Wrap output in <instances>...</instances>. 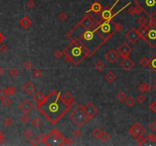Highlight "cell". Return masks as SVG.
Listing matches in <instances>:
<instances>
[{
	"instance_id": "6da1fadb",
	"label": "cell",
	"mask_w": 156,
	"mask_h": 146,
	"mask_svg": "<svg viewBox=\"0 0 156 146\" xmlns=\"http://www.w3.org/2000/svg\"><path fill=\"white\" fill-rule=\"evenodd\" d=\"M99 20L92 14L86 13V15L66 34V37L71 41L75 40L83 45L90 57L107 42L98 31Z\"/></svg>"
},
{
	"instance_id": "7a4b0ae2",
	"label": "cell",
	"mask_w": 156,
	"mask_h": 146,
	"mask_svg": "<svg viewBox=\"0 0 156 146\" xmlns=\"http://www.w3.org/2000/svg\"><path fill=\"white\" fill-rule=\"evenodd\" d=\"M71 107L61 96V92L53 90L37 104V110L51 124L55 125L70 110Z\"/></svg>"
},
{
	"instance_id": "3957f363",
	"label": "cell",
	"mask_w": 156,
	"mask_h": 146,
	"mask_svg": "<svg viewBox=\"0 0 156 146\" xmlns=\"http://www.w3.org/2000/svg\"><path fill=\"white\" fill-rule=\"evenodd\" d=\"M63 53L71 58L72 62L75 66H79L84 59L90 57L86 48L80 43L75 40L71 41L68 46L63 50Z\"/></svg>"
},
{
	"instance_id": "277c9868",
	"label": "cell",
	"mask_w": 156,
	"mask_h": 146,
	"mask_svg": "<svg viewBox=\"0 0 156 146\" xmlns=\"http://www.w3.org/2000/svg\"><path fill=\"white\" fill-rule=\"evenodd\" d=\"M98 31L107 41L116 32H117L116 29V23L113 21V19L103 21L101 18L98 26Z\"/></svg>"
},
{
	"instance_id": "5b68a950",
	"label": "cell",
	"mask_w": 156,
	"mask_h": 146,
	"mask_svg": "<svg viewBox=\"0 0 156 146\" xmlns=\"http://www.w3.org/2000/svg\"><path fill=\"white\" fill-rule=\"evenodd\" d=\"M69 118L71 120H72L79 127L84 126L91 119L88 117V116L86 114V113L84 110L83 106L79 105L69 115Z\"/></svg>"
},
{
	"instance_id": "8992f818",
	"label": "cell",
	"mask_w": 156,
	"mask_h": 146,
	"mask_svg": "<svg viewBox=\"0 0 156 146\" xmlns=\"http://www.w3.org/2000/svg\"><path fill=\"white\" fill-rule=\"evenodd\" d=\"M66 140L67 139H66L58 129H54L47 136H46L43 143L47 146L66 145Z\"/></svg>"
},
{
	"instance_id": "52a82bcc",
	"label": "cell",
	"mask_w": 156,
	"mask_h": 146,
	"mask_svg": "<svg viewBox=\"0 0 156 146\" xmlns=\"http://www.w3.org/2000/svg\"><path fill=\"white\" fill-rule=\"evenodd\" d=\"M136 5L141 7L143 12L149 18L155 16L156 14V0H136Z\"/></svg>"
},
{
	"instance_id": "ba28073f",
	"label": "cell",
	"mask_w": 156,
	"mask_h": 146,
	"mask_svg": "<svg viewBox=\"0 0 156 146\" xmlns=\"http://www.w3.org/2000/svg\"><path fill=\"white\" fill-rule=\"evenodd\" d=\"M119 1L120 0H117L116 2H115V3L111 6V7H108V6H107L105 8H104L103 10H102V11L101 12V18L103 20V21H107V20H111V19H113L118 13H120V11H122L123 9H125L127 7H128L130 4H131V2H129V3H127L126 5H124L120 10H119L117 13H113V9H114V8L117 5V4L119 2Z\"/></svg>"
},
{
	"instance_id": "9c48e42d",
	"label": "cell",
	"mask_w": 156,
	"mask_h": 146,
	"mask_svg": "<svg viewBox=\"0 0 156 146\" xmlns=\"http://www.w3.org/2000/svg\"><path fill=\"white\" fill-rule=\"evenodd\" d=\"M146 133V129L139 123H136L129 130V133L135 139L139 136H143Z\"/></svg>"
},
{
	"instance_id": "30bf717a",
	"label": "cell",
	"mask_w": 156,
	"mask_h": 146,
	"mask_svg": "<svg viewBox=\"0 0 156 146\" xmlns=\"http://www.w3.org/2000/svg\"><path fill=\"white\" fill-rule=\"evenodd\" d=\"M151 47L156 46V28L149 29L144 40Z\"/></svg>"
},
{
	"instance_id": "8fae6325",
	"label": "cell",
	"mask_w": 156,
	"mask_h": 146,
	"mask_svg": "<svg viewBox=\"0 0 156 146\" xmlns=\"http://www.w3.org/2000/svg\"><path fill=\"white\" fill-rule=\"evenodd\" d=\"M117 51L120 54V56H121L123 59H126L129 57L130 53L133 52V50L127 43H123L121 46H120L117 48Z\"/></svg>"
},
{
	"instance_id": "7c38bea8",
	"label": "cell",
	"mask_w": 156,
	"mask_h": 146,
	"mask_svg": "<svg viewBox=\"0 0 156 146\" xmlns=\"http://www.w3.org/2000/svg\"><path fill=\"white\" fill-rule=\"evenodd\" d=\"M83 108H84L85 112L86 113V114L88 116V117L91 120H92L98 113V108L91 103H88L85 106H83Z\"/></svg>"
},
{
	"instance_id": "4fadbf2b",
	"label": "cell",
	"mask_w": 156,
	"mask_h": 146,
	"mask_svg": "<svg viewBox=\"0 0 156 146\" xmlns=\"http://www.w3.org/2000/svg\"><path fill=\"white\" fill-rule=\"evenodd\" d=\"M126 38L132 43H136L141 37H140V35L138 32V30L136 28L132 27L126 34Z\"/></svg>"
},
{
	"instance_id": "5bb4252c",
	"label": "cell",
	"mask_w": 156,
	"mask_h": 146,
	"mask_svg": "<svg viewBox=\"0 0 156 146\" xmlns=\"http://www.w3.org/2000/svg\"><path fill=\"white\" fill-rule=\"evenodd\" d=\"M20 110L24 112V113H28L30 111H31L34 108V104L31 101H30L27 99H25L24 101H22L19 105Z\"/></svg>"
},
{
	"instance_id": "9a60e30c",
	"label": "cell",
	"mask_w": 156,
	"mask_h": 146,
	"mask_svg": "<svg viewBox=\"0 0 156 146\" xmlns=\"http://www.w3.org/2000/svg\"><path fill=\"white\" fill-rule=\"evenodd\" d=\"M120 57V54L118 53L117 51H116L115 50L112 49L109 52H107V53L106 54V59L108 62H110L111 63H114Z\"/></svg>"
},
{
	"instance_id": "2e32d148",
	"label": "cell",
	"mask_w": 156,
	"mask_h": 146,
	"mask_svg": "<svg viewBox=\"0 0 156 146\" xmlns=\"http://www.w3.org/2000/svg\"><path fill=\"white\" fill-rule=\"evenodd\" d=\"M102 10H103V7H102L101 4L98 2H94L92 3V5H91L90 8L88 11H86L85 13H89L91 11V12H94L97 14H101Z\"/></svg>"
},
{
	"instance_id": "e0dca14e",
	"label": "cell",
	"mask_w": 156,
	"mask_h": 146,
	"mask_svg": "<svg viewBox=\"0 0 156 146\" xmlns=\"http://www.w3.org/2000/svg\"><path fill=\"white\" fill-rule=\"evenodd\" d=\"M120 66H121L123 69H125V70H127V71H130V70H131V69L134 67L135 63H134V62H133L132 59H130L128 57V58L123 59V61L120 62Z\"/></svg>"
},
{
	"instance_id": "ac0fdd59",
	"label": "cell",
	"mask_w": 156,
	"mask_h": 146,
	"mask_svg": "<svg viewBox=\"0 0 156 146\" xmlns=\"http://www.w3.org/2000/svg\"><path fill=\"white\" fill-rule=\"evenodd\" d=\"M22 90L25 92V94H27V95H31L36 90V87L35 85L30 82H27L23 87H22Z\"/></svg>"
},
{
	"instance_id": "d6986e66",
	"label": "cell",
	"mask_w": 156,
	"mask_h": 146,
	"mask_svg": "<svg viewBox=\"0 0 156 146\" xmlns=\"http://www.w3.org/2000/svg\"><path fill=\"white\" fill-rule=\"evenodd\" d=\"M19 24L25 30L28 29L31 24H32V21L27 17V16H24V18H22V19H21V21H19Z\"/></svg>"
},
{
	"instance_id": "ffe728a7",
	"label": "cell",
	"mask_w": 156,
	"mask_h": 146,
	"mask_svg": "<svg viewBox=\"0 0 156 146\" xmlns=\"http://www.w3.org/2000/svg\"><path fill=\"white\" fill-rule=\"evenodd\" d=\"M63 98L65 99V101H66V102H68L71 106H72V105H74V104H75L74 96H73V94H72L70 91H67L66 93H65V94L63 95Z\"/></svg>"
},
{
	"instance_id": "44dd1931",
	"label": "cell",
	"mask_w": 156,
	"mask_h": 146,
	"mask_svg": "<svg viewBox=\"0 0 156 146\" xmlns=\"http://www.w3.org/2000/svg\"><path fill=\"white\" fill-rule=\"evenodd\" d=\"M137 30H138V32H139V34L140 35L141 39L144 40V38L146 37V34H148V32L149 30V27L148 24H146V25H144V26H140L139 28Z\"/></svg>"
},
{
	"instance_id": "7402d4cb",
	"label": "cell",
	"mask_w": 156,
	"mask_h": 146,
	"mask_svg": "<svg viewBox=\"0 0 156 146\" xmlns=\"http://www.w3.org/2000/svg\"><path fill=\"white\" fill-rule=\"evenodd\" d=\"M152 88V86L149 83L146 82V83H143L141 84L139 87H138V90L142 92V93H146V92H149Z\"/></svg>"
},
{
	"instance_id": "603a6c76",
	"label": "cell",
	"mask_w": 156,
	"mask_h": 146,
	"mask_svg": "<svg viewBox=\"0 0 156 146\" xmlns=\"http://www.w3.org/2000/svg\"><path fill=\"white\" fill-rule=\"evenodd\" d=\"M45 98V96L42 94V92L41 91H37V92H36V94L33 96V101H34V102H36V104H40L43 100V98Z\"/></svg>"
},
{
	"instance_id": "cb8c5ba5",
	"label": "cell",
	"mask_w": 156,
	"mask_h": 146,
	"mask_svg": "<svg viewBox=\"0 0 156 146\" xmlns=\"http://www.w3.org/2000/svg\"><path fill=\"white\" fill-rule=\"evenodd\" d=\"M105 79L109 82V83H112L116 80V75L112 72V71H109L106 75H105Z\"/></svg>"
},
{
	"instance_id": "d4e9b609",
	"label": "cell",
	"mask_w": 156,
	"mask_h": 146,
	"mask_svg": "<svg viewBox=\"0 0 156 146\" xmlns=\"http://www.w3.org/2000/svg\"><path fill=\"white\" fill-rule=\"evenodd\" d=\"M149 67L153 72H156V53L152 56V57L150 59Z\"/></svg>"
},
{
	"instance_id": "484cf974",
	"label": "cell",
	"mask_w": 156,
	"mask_h": 146,
	"mask_svg": "<svg viewBox=\"0 0 156 146\" xmlns=\"http://www.w3.org/2000/svg\"><path fill=\"white\" fill-rule=\"evenodd\" d=\"M125 104H127V106H128L130 107H133L136 104V100L132 96H130V97L127 98V99L125 101Z\"/></svg>"
},
{
	"instance_id": "4316f807",
	"label": "cell",
	"mask_w": 156,
	"mask_h": 146,
	"mask_svg": "<svg viewBox=\"0 0 156 146\" xmlns=\"http://www.w3.org/2000/svg\"><path fill=\"white\" fill-rule=\"evenodd\" d=\"M31 124L33 125V126H34L36 128H39L41 126V124H42V120H40V117H35L31 121Z\"/></svg>"
},
{
	"instance_id": "83f0119b",
	"label": "cell",
	"mask_w": 156,
	"mask_h": 146,
	"mask_svg": "<svg viewBox=\"0 0 156 146\" xmlns=\"http://www.w3.org/2000/svg\"><path fill=\"white\" fill-rule=\"evenodd\" d=\"M139 63L143 67H147V66H149L150 60H149L148 58H146V57H143V58L139 60Z\"/></svg>"
},
{
	"instance_id": "f1b7e54d",
	"label": "cell",
	"mask_w": 156,
	"mask_h": 146,
	"mask_svg": "<svg viewBox=\"0 0 156 146\" xmlns=\"http://www.w3.org/2000/svg\"><path fill=\"white\" fill-rule=\"evenodd\" d=\"M127 97L125 92L123 91H120V92L117 94V100H118L119 101H120V102H123V101H125L126 99H127Z\"/></svg>"
},
{
	"instance_id": "f546056e",
	"label": "cell",
	"mask_w": 156,
	"mask_h": 146,
	"mask_svg": "<svg viewBox=\"0 0 156 146\" xmlns=\"http://www.w3.org/2000/svg\"><path fill=\"white\" fill-rule=\"evenodd\" d=\"M95 68L98 70V71H102L104 68H105V65L102 61H98L95 62Z\"/></svg>"
},
{
	"instance_id": "4dcf8cb0",
	"label": "cell",
	"mask_w": 156,
	"mask_h": 146,
	"mask_svg": "<svg viewBox=\"0 0 156 146\" xmlns=\"http://www.w3.org/2000/svg\"><path fill=\"white\" fill-rule=\"evenodd\" d=\"M110 139H111V136H110V134H109L108 133H107V132H103L102 134H101V138H100V139H101L102 142H108V141L110 140Z\"/></svg>"
},
{
	"instance_id": "1f68e13d",
	"label": "cell",
	"mask_w": 156,
	"mask_h": 146,
	"mask_svg": "<svg viewBox=\"0 0 156 146\" xmlns=\"http://www.w3.org/2000/svg\"><path fill=\"white\" fill-rule=\"evenodd\" d=\"M102 133H103V132H102L99 128H95V129L93 130V132H92V136H93V137H95V139H100Z\"/></svg>"
},
{
	"instance_id": "d6a6232c",
	"label": "cell",
	"mask_w": 156,
	"mask_h": 146,
	"mask_svg": "<svg viewBox=\"0 0 156 146\" xmlns=\"http://www.w3.org/2000/svg\"><path fill=\"white\" fill-rule=\"evenodd\" d=\"M11 103H12V101H11V100L8 97H5L3 99H2V104L4 107H9L11 104Z\"/></svg>"
},
{
	"instance_id": "836d02e7",
	"label": "cell",
	"mask_w": 156,
	"mask_h": 146,
	"mask_svg": "<svg viewBox=\"0 0 156 146\" xmlns=\"http://www.w3.org/2000/svg\"><path fill=\"white\" fill-rule=\"evenodd\" d=\"M148 26H149V29L156 28V18L154 16L150 18V20L148 22Z\"/></svg>"
},
{
	"instance_id": "e575fe53",
	"label": "cell",
	"mask_w": 156,
	"mask_h": 146,
	"mask_svg": "<svg viewBox=\"0 0 156 146\" xmlns=\"http://www.w3.org/2000/svg\"><path fill=\"white\" fill-rule=\"evenodd\" d=\"M5 92H6L7 96H11L14 94H15L16 88L14 87H13V86H10V87H8V88L5 89Z\"/></svg>"
},
{
	"instance_id": "d590c367",
	"label": "cell",
	"mask_w": 156,
	"mask_h": 146,
	"mask_svg": "<svg viewBox=\"0 0 156 146\" xmlns=\"http://www.w3.org/2000/svg\"><path fill=\"white\" fill-rule=\"evenodd\" d=\"M136 141H137V142H138V144L139 145H143L147 141L146 138H145L143 136H137L136 138Z\"/></svg>"
},
{
	"instance_id": "8d00e7d4",
	"label": "cell",
	"mask_w": 156,
	"mask_h": 146,
	"mask_svg": "<svg viewBox=\"0 0 156 146\" xmlns=\"http://www.w3.org/2000/svg\"><path fill=\"white\" fill-rule=\"evenodd\" d=\"M29 143H30V145H33V146L38 145H39V143H40V140H39V139H38V138H36V137H32V138L30 139Z\"/></svg>"
},
{
	"instance_id": "74e56055",
	"label": "cell",
	"mask_w": 156,
	"mask_h": 146,
	"mask_svg": "<svg viewBox=\"0 0 156 146\" xmlns=\"http://www.w3.org/2000/svg\"><path fill=\"white\" fill-rule=\"evenodd\" d=\"M137 22L140 24V26H144V25H146V24H147L148 21H147V19H146L144 16H142V17H140V18L137 20Z\"/></svg>"
},
{
	"instance_id": "f35d334b",
	"label": "cell",
	"mask_w": 156,
	"mask_h": 146,
	"mask_svg": "<svg viewBox=\"0 0 156 146\" xmlns=\"http://www.w3.org/2000/svg\"><path fill=\"white\" fill-rule=\"evenodd\" d=\"M32 75H33V76H34V78H40V77L42 76L43 73H42V72H41L40 69H35L34 71H33Z\"/></svg>"
},
{
	"instance_id": "ab89813d",
	"label": "cell",
	"mask_w": 156,
	"mask_h": 146,
	"mask_svg": "<svg viewBox=\"0 0 156 146\" xmlns=\"http://www.w3.org/2000/svg\"><path fill=\"white\" fill-rule=\"evenodd\" d=\"M146 101V98L143 94H140L137 97V101L139 104H143Z\"/></svg>"
},
{
	"instance_id": "60d3db41",
	"label": "cell",
	"mask_w": 156,
	"mask_h": 146,
	"mask_svg": "<svg viewBox=\"0 0 156 146\" xmlns=\"http://www.w3.org/2000/svg\"><path fill=\"white\" fill-rule=\"evenodd\" d=\"M72 135L75 138H80L82 135V131L79 129H75L73 132H72Z\"/></svg>"
},
{
	"instance_id": "b9f144b4",
	"label": "cell",
	"mask_w": 156,
	"mask_h": 146,
	"mask_svg": "<svg viewBox=\"0 0 156 146\" xmlns=\"http://www.w3.org/2000/svg\"><path fill=\"white\" fill-rule=\"evenodd\" d=\"M24 136L26 139H30L33 137V133H32V131L30 130V129L26 130V131L24 133Z\"/></svg>"
},
{
	"instance_id": "7bdbcfd3",
	"label": "cell",
	"mask_w": 156,
	"mask_h": 146,
	"mask_svg": "<svg viewBox=\"0 0 156 146\" xmlns=\"http://www.w3.org/2000/svg\"><path fill=\"white\" fill-rule=\"evenodd\" d=\"M18 74H19V72H18V71L16 69H11L9 70V75L11 77H13V78L17 77L18 75Z\"/></svg>"
},
{
	"instance_id": "ee69618b",
	"label": "cell",
	"mask_w": 156,
	"mask_h": 146,
	"mask_svg": "<svg viewBox=\"0 0 156 146\" xmlns=\"http://www.w3.org/2000/svg\"><path fill=\"white\" fill-rule=\"evenodd\" d=\"M54 56L56 58V59H60V58H62V56L64 55V53H63V52H62L60 50H56L55 52H54Z\"/></svg>"
},
{
	"instance_id": "f6af8a7d",
	"label": "cell",
	"mask_w": 156,
	"mask_h": 146,
	"mask_svg": "<svg viewBox=\"0 0 156 146\" xmlns=\"http://www.w3.org/2000/svg\"><path fill=\"white\" fill-rule=\"evenodd\" d=\"M21 121H22L24 123H27L30 121V117H29L27 113H24V115L21 116Z\"/></svg>"
},
{
	"instance_id": "bcb514c9",
	"label": "cell",
	"mask_w": 156,
	"mask_h": 146,
	"mask_svg": "<svg viewBox=\"0 0 156 146\" xmlns=\"http://www.w3.org/2000/svg\"><path fill=\"white\" fill-rule=\"evenodd\" d=\"M127 13L131 15V16H133L136 14V8H135V6H131L130 7V8L127 10Z\"/></svg>"
},
{
	"instance_id": "7dc6e473",
	"label": "cell",
	"mask_w": 156,
	"mask_h": 146,
	"mask_svg": "<svg viewBox=\"0 0 156 146\" xmlns=\"http://www.w3.org/2000/svg\"><path fill=\"white\" fill-rule=\"evenodd\" d=\"M4 124L7 126H11L13 124V120L10 118V117H7L5 120H4Z\"/></svg>"
},
{
	"instance_id": "c3c4849f",
	"label": "cell",
	"mask_w": 156,
	"mask_h": 146,
	"mask_svg": "<svg viewBox=\"0 0 156 146\" xmlns=\"http://www.w3.org/2000/svg\"><path fill=\"white\" fill-rule=\"evenodd\" d=\"M146 139L148 141L152 142H155L156 143V136L154 134H149V136H147Z\"/></svg>"
},
{
	"instance_id": "681fc988",
	"label": "cell",
	"mask_w": 156,
	"mask_h": 146,
	"mask_svg": "<svg viewBox=\"0 0 156 146\" xmlns=\"http://www.w3.org/2000/svg\"><path fill=\"white\" fill-rule=\"evenodd\" d=\"M26 5H27V7L28 8L32 9V8H34L35 7L36 4H35V2H34L33 0H30V1H28V2H27Z\"/></svg>"
},
{
	"instance_id": "f907efd6",
	"label": "cell",
	"mask_w": 156,
	"mask_h": 146,
	"mask_svg": "<svg viewBox=\"0 0 156 146\" xmlns=\"http://www.w3.org/2000/svg\"><path fill=\"white\" fill-rule=\"evenodd\" d=\"M33 67V64L30 61H26L24 63V68L25 69H30L31 68Z\"/></svg>"
},
{
	"instance_id": "816d5d0a",
	"label": "cell",
	"mask_w": 156,
	"mask_h": 146,
	"mask_svg": "<svg viewBox=\"0 0 156 146\" xmlns=\"http://www.w3.org/2000/svg\"><path fill=\"white\" fill-rule=\"evenodd\" d=\"M149 108H150V110H151L153 113H156V101H154L150 104Z\"/></svg>"
},
{
	"instance_id": "f5cc1de1",
	"label": "cell",
	"mask_w": 156,
	"mask_h": 146,
	"mask_svg": "<svg viewBox=\"0 0 156 146\" xmlns=\"http://www.w3.org/2000/svg\"><path fill=\"white\" fill-rule=\"evenodd\" d=\"M135 8H136V15H139V14L143 11V9L141 8V7L139 6L138 5H136Z\"/></svg>"
},
{
	"instance_id": "db71d44e",
	"label": "cell",
	"mask_w": 156,
	"mask_h": 146,
	"mask_svg": "<svg viewBox=\"0 0 156 146\" xmlns=\"http://www.w3.org/2000/svg\"><path fill=\"white\" fill-rule=\"evenodd\" d=\"M67 14L65 13V12H61L60 14H59V18L61 20V21H65V20H66V18H67Z\"/></svg>"
},
{
	"instance_id": "11a10c76",
	"label": "cell",
	"mask_w": 156,
	"mask_h": 146,
	"mask_svg": "<svg viewBox=\"0 0 156 146\" xmlns=\"http://www.w3.org/2000/svg\"><path fill=\"white\" fill-rule=\"evenodd\" d=\"M149 128L151 129V130H152L153 132H156V120L152 122L149 124Z\"/></svg>"
},
{
	"instance_id": "9f6ffc18",
	"label": "cell",
	"mask_w": 156,
	"mask_h": 146,
	"mask_svg": "<svg viewBox=\"0 0 156 146\" xmlns=\"http://www.w3.org/2000/svg\"><path fill=\"white\" fill-rule=\"evenodd\" d=\"M116 29L117 32L121 31L123 29V25L121 23H116Z\"/></svg>"
},
{
	"instance_id": "6f0895ef",
	"label": "cell",
	"mask_w": 156,
	"mask_h": 146,
	"mask_svg": "<svg viewBox=\"0 0 156 146\" xmlns=\"http://www.w3.org/2000/svg\"><path fill=\"white\" fill-rule=\"evenodd\" d=\"M8 50V46H7L6 44H2V45L0 46V51L2 52V53L7 52Z\"/></svg>"
},
{
	"instance_id": "680465c9",
	"label": "cell",
	"mask_w": 156,
	"mask_h": 146,
	"mask_svg": "<svg viewBox=\"0 0 156 146\" xmlns=\"http://www.w3.org/2000/svg\"><path fill=\"white\" fill-rule=\"evenodd\" d=\"M75 144V140L72 138H69L66 140V145H72Z\"/></svg>"
},
{
	"instance_id": "91938a15",
	"label": "cell",
	"mask_w": 156,
	"mask_h": 146,
	"mask_svg": "<svg viewBox=\"0 0 156 146\" xmlns=\"http://www.w3.org/2000/svg\"><path fill=\"white\" fill-rule=\"evenodd\" d=\"M7 97V94H6V92H5V90L4 89H0V99H3L4 98Z\"/></svg>"
},
{
	"instance_id": "94428289",
	"label": "cell",
	"mask_w": 156,
	"mask_h": 146,
	"mask_svg": "<svg viewBox=\"0 0 156 146\" xmlns=\"http://www.w3.org/2000/svg\"><path fill=\"white\" fill-rule=\"evenodd\" d=\"M38 139H39V140H40V142H43H43H44V140H45V139H46V135H44V134H40L39 135V136H38Z\"/></svg>"
},
{
	"instance_id": "6125c7cd",
	"label": "cell",
	"mask_w": 156,
	"mask_h": 146,
	"mask_svg": "<svg viewBox=\"0 0 156 146\" xmlns=\"http://www.w3.org/2000/svg\"><path fill=\"white\" fill-rule=\"evenodd\" d=\"M65 56V62H66L67 63H70V62H72V59H71V58L69 56H67V55H64Z\"/></svg>"
},
{
	"instance_id": "be15d7a7",
	"label": "cell",
	"mask_w": 156,
	"mask_h": 146,
	"mask_svg": "<svg viewBox=\"0 0 156 146\" xmlns=\"http://www.w3.org/2000/svg\"><path fill=\"white\" fill-rule=\"evenodd\" d=\"M5 40V36H4V35H3V34H2L0 32V44H1V43H2L4 41V40Z\"/></svg>"
},
{
	"instance_id": "e7e4bbea",
	"label": "cell",
	"mask_w": 156,
	"mask_h": 146,
	"mask_svg": "<svg viewBox=\"0 0 156 146\" xmlns=\"http://www.w3.org/2000/svg\"><path fill=\"white\" fill-rule=\"evenodd\" d=\"M5 73V69H2V68H0V75H3Z\"/></svg>"
},
{
	"instance_id": "03108f58",
	"label": "cell",
	"mask_w": 156,
	"mask_h": 146,
	"mask_svg": "<svg viewBox=\"0 0 156 146\" xmlns=\"http://www.w3.org/2000/svg\"><path fill=\"white\" fill-rule=\"evenodd\" d=\"M153 89H154L155 91H156V83H155V85H153Z\"/></svg>"
},
{
	"instance_id": "003e7915",
	"label": "cell",
	"mask_w": 156,
	"mask_h": 146,
	"mask_svg": "<svg viewBox=\"0 0 156 146\" xmlns=\"http://www.w3.org/2000/svg\"><path fill=\"white\" fill-rule=\"evenodd\" d=\"M154 82H155V83H156V78H155V79H154Z\"/></svg>"
}]
</instances>
